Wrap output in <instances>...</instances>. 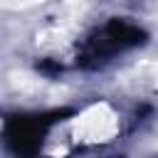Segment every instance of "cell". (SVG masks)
Instances as JSON below:
<instances>
[{
	"mask_svg": "<svg viewBox=\"0 0 158 158\" xmlns=\"http://www.w3.org/2000/svg\"><path fill=\"white\" fill-rule=\"evenodd\" d=\"M42 0H0V7H7V10H22V7H32Z\"/></svg>",
	"mask_w": 158,
	"mask_h": 158,
	"instance_id": "7a4b0ae2",
	"label": "cell"
},
{
	"mask_svg": "<svg viewBox=\"0 0 158 158\" xmlns=\"http://www.w3.org/2000/svg\"><path fill=\"white\" fill-rule=\"evenodd\" d=\"M74 138L81 143H106L118 133V116L109 104H94L84 109L72 123Z\"/></svg>",
	"mask_w": 158,
	"mask_h": 158,
	"instance_id": "6da1fadb",
	"label": "cell"
},
{
	"mask_svg": "<svg viewBox=\"0 0 158 158\" xmlns=\"http://www.w3.org/2000/svg\"><path fill=\"white\" fill-rule=\"evenodd\" d=\"M153 69H156V86H158V64H156Z\"/></svg>",
	"mask_w": 158,
	"mask_h": 158,
	"instance_id": "3957f363",
	"label": "cell"
}]
</instances>
